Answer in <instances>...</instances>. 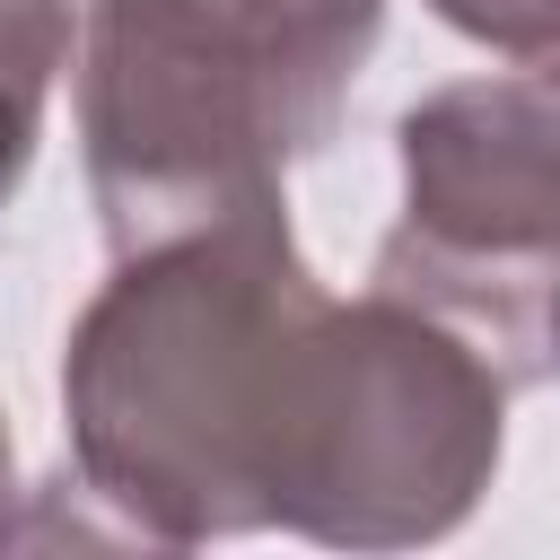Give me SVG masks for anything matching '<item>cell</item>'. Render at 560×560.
Segmentation results:
<instances>
[{
  "instance_id": "1",
  "label": "cell",
  "mask_w": 560,
  "mask_h": 560,
  "mask_svg": "<svg viewBox=\"0 0 560 560\" xmlns=\"http://www.w3.org/2000/svg\"><path fill=\"white\" fill-rule=\"evenodd\" d=\"M61 481L131 542L411 551L481 508L508 376L376 280L332 298L271 192L114 254L61 341Z\"/></svg>"
},
{
  "instance_id": "2",
  "label": "cell",
  "mask_w": 560,
  "mask_h": 560,
  "mask_svg": "<svg viewBox=\"0 0 560 560\" xmlns=\"http://www.w3.org/2000/svg\"><path fill=\"white\" fill-rule=\"evenodd\" d=\"M385 35V0H70L79 166L105 245L271 201Z\"/></svg>"
},
{
  "instance_id": "3",
  "label": "cell",
  "mask_w": 560,
  "mask_h": 560,
  "mask_svg": "<svg viewBox=\"0 0 560 560\" xmlns=\"http://www.w3.org/2000/svg\"><path fill=\"white\" fill-rule=\"evenodd\" d=\"M402 219L376 245V289L455 324L499 376H551L560 306V96L542 79H455L402 122Z\"/></svg>"
},
{
  "instance_id": "4",
  "label": "cell",
  "mask_w": 560,
  "mask_h": 560,
  "mask_svg": "<svg viewBox=\"0 0 560 560\" xmlns=\"http://www.w3.org/2000/svg\"><path fill=\"white\" fill-rule=\"evenodd\" d=\"M61 70H70V0H0V210L35 166Z\"/></svg>"
},
{
  "instance_id": "5",
  "label": "cell",
  "mask_w": 560,
  "mask_h": 560,
  "mask_svg": "<svg viewBox=\"0 0 560 560\" xmlns=\"http://www.w3.org/2000/svg\"><path fill=\"white\" fill-rule=\"evenodd\" d=\"M455 35L508 52V61H551L560 52V0H429Z\"/></svg>"
},
{
  "instance_id": "6",
  "label": "cell",
  "mask_w": 560,
  "mask_h": 560,
  "mask_svg": "<svg viewBox=\"0 0 560 560\" xmlns=\"http://www.w3.org/2000/svg\"><path fill=\"white\" fill-rule=\"evenodd\" d=\"M9 516H18V446H9V411H0V542L18 534Z\"/></svg>"
},
{
  "instance_id": "7",
  "label": "cell",
  "mask_w": 560,
  "mask_h": 560,
  "mask_svg": "<svg viewBox=\"0 0 560 560\" xmlns=\"http://www.w3.org/2000/svg\"><path fill=\"white\" fill-rule=\"evenodd\" d=\"M534 70H542V88H551V96H560V52H551V61H534Z\"/></svg>"
},
{
  "instance_id": "8",
  "label": "cell",
  "mask_w": 560,
  "mask_h": 560,
  "mask_svg": "<svg viewBox=\"0 0 560 560\" xmlns=\"http://www.w3.org/2000/svg\"><path fill=\"white\" fill-rule=\"evenodd\" d=\"M551 376H560V306H551Z\"/></svg>"
}]
</instances>
